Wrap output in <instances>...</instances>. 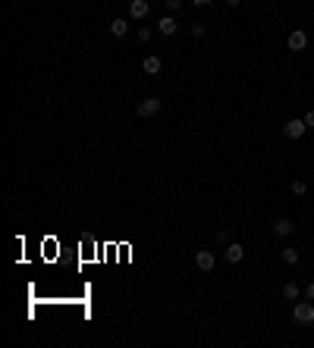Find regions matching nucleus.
Wrapping results in <instances>:
<instances>
[{
	"instance_id": "obj_1",
	"label": "nucleus",
	"mask_w": 314,
	"mask_h": 348,
	"mask_svg": "<svg viewBox=\"0 0 314 348\" xmlns=\"http://www.w3.org/2000/svg\"><path fill=\"white\" fill-rule=\"evenodd\" d=\"M292 317H296L298 323H311V320H314V304H311V298H308V301H298L296 311H292Z\"/></svg>"
},
{
	"instance_id": "obj_10",
	"label": "nucleus",
	"mask_w": 314,
	"mask_h": 348,
	"mask_svg": "<svg viewBox=\"0 0 314 348\" xmlns=\"http://www.w3.org/2000/svg\"><path fill=\"white\" fill-rule=\"evenodd\" d=\"M160 66H164V63H160V57H145L142 69L148 72V76H157V72H160Z\"/></svg>"
},
{
	"instance_id": "obj_15",
	"label": "nucleus",
	"mask_w": 314,
	"mask_h": 348,
	"mask_svg": "<svg viewBox=\"0 0 314 348\" xmlns=\"http://www.w3.org/2000/svg\"><path fill=\"white\" fill-rule=\"evenodd\" d=\"M214 238H217V245H230V236H226V229H217V232H214Z\"/></svg>"
},
{
	"instance_id": "obj_22",
	"label": "nucleus",
	"mask_w": 314,
	"mask_h": 348,
	"mask_svg": "<svg viewBox=\"0 0 314 348\" xmlns=\"http://www.w3.org/2000/svg\"><path fill=\"white\" fill-rule=\"evenodd\" d=\"M226 3H230V6H239V3H242V0H226Z\"/></svg>"
},
{
	"instance_id": "obj_7",
	"label": "nucleus",
	"mask_w": 314,
	"mask_h": 348,
	"mask_svg": "<svg viewBox=\"0 0 314 348\" xmlns=\"http://www.w3.org/2000/svg\"><path fill=\"white\" fill-rule=\"evenodd\" d=\"M226 260H230V264H239V260H242L245 257V248H242V245H239V242H230V245H226Z\"/></svg>"
},
{
	"instance_id": "obj_3",
	"label": "nucleus",
	"mask_w": 314,
	"mask_h": 348,
	"mask_svg": "<svg viewBox=\"0 0 314 348\" xmlns=\"http://www.w3.org/2000/svg\"><path fill=\"white\" fill-rule=\"evenodd\" d=\"M157 110H160V100L157 97H145V100H138V104H135L138 116H154Z\"/></svg>"
},
{
	"instance_id": "obj_13",
	"label": "nucleus",
	"mask_w": 314,
	"mask_h": 348,
	"mask_svg": "<svg viewBox=\"0 0 314 348\" xmlns=\"http://www.w3.org/2000/svg\"><path fill=\"white\" fill-rule=\"evenodd\" d=\"M283 260L286 264H298V251L296 248H283Z\"/></svg>"
},
{
	"instance_id": "obj_4",
	"label": "nucleus",
	"mask_w": 314,
	"mask_h": 348,
	"mask_svg": "<svg viewBox=\"0 0 314 348\" xmlns=\"http://www.w3.org/2000/svg\"><path fill=\"white\" fill-rule=\"evenodd\" d=\"M286 44H289V50H296V53H298V50H305V47H308V35H305L302 29H296L289 38H286Z\"/></svg>"
},
{
	"instance_id": "obj_21",
	"label": "nucleus",
	"mask_w": 314,
	"mask_h": 348,
	"mask_svg": "<svg viewBox=\"0 0 314 348\" xmlns=\"http://www.w3.org/2000/svg\"><path fill=\"white\" fill-rule=\"evenodd\" d=\"M211 3V0H195V6H208Z\"/></svg>"
},
{
	"instance_id": "obj_6",
	"label": "nucleus",
	"mask_w": 314,
	"mask_h": 348,
	"mask_svg": "<svg viewBox=\"0 0 314 348\" xmlns=\"http://www.w3.org/2000/svg\"><path fill=\"white\" fill-rule=\"evenodd\" d=\"M292 229H296V223H292V220L289 217H277V220H273V232H277V236H292Z\"/></svg>"
},
{
	"instance_id": "obj_16",
	"label": "nucleus",
	"mask_w": 314,
	"mask_h": 348,
	"mask_svg": "<svg viewBox=\"0 0 314 348\" xmlns=\"http://www.w3.org/2000/svg\"><path fill=\"white\" fill-rule=\"evenodd\" d=\"M305 191H308V185H305V182H292V195H298V198H302Z\"/></svg>"
},
{
	"instance_id": "obj_12",
	"label": "nucleus",
	"mask_w": 314,
	"mask_h": 348,
	"mask_svg": "<svg viewBox=\"0 0 314 348\" xmlns=\"http://www.w3.org/2000/svg\"><path fill=\"white\" fill-rule=\"evenodd\" d=\"M283 298L286 301H298V285L296 283H286L283 285Z\"/></svg>"
},
{
	"instance_id": "obj_17",
	"label": "nucleus",
	"mask_w": 314,
	"mask_h": 348,
	"mask_svg": "<svg viewBox=\"0 0 314 348\" xmlns=\"http://www.w3.org/2000/svg\"><path fill=\"white\" fill-rule=\"evenodd\" d=\"M138 41L148 44V41H151V29H145V25H142V29H138Z\"/></svg>"
},
{
	"instance_id": "obj_11",
	"label": "nucleus",
	"mask_w": 314,
	"mask_h": 348,
	"mask_svg": "<svg viewBox=\"0 0 314 348\" xmlns=\"http://www.w3.org/2000/svg\"><path fill=\"white\" fill-rule=\"evenodd\" d=\"M126 32H129V22H126V19H113L110 22V35L113 38H123Z\"/></svg>"
},
{
	"instance_id": "obj_2",
	"label": "nucleus",
	"mask_w": 314,
	"mask_h": 348,
	"mask_svg": "<svg viewBox=\"0 0 314 348\" xmlns=\"http://www.w3.org/2000/svg\"><path fill=\"white\" fill-rule=\"evenodd\" d=\"M305 132H308V126H305V119H289V123L283 126V135H286V138H296V142H298V138L305 135Z\"/></svg>"
},
{
	"instance_id": "obj_9",
	"label": "nucleus",
	"mask_w": 314,
	"mask_h": 348,
	"mask_svg": "<svg viewBox=\"0 0 314 348\" xmlns=\"http://www.w3.org/2000/svg\"><path fill=\"white\" fill-rule=\"evenodd\" d=\"M176 29H179V22H176L173 16H164V19L157 22V32H160V35H173Z\"/></svg>"
},
{
	"instance_id": "obj_19",
	"label": "nucleus",
	"mask_w": 314,
	"mask_h": 348,
	"mask_svg": "<svg viewBox=\"0 0 314 348\" xmlns=\"http://www.w3.org/2000/svg\"><path fill=\"white\" fill-rule=\"evenodd\" d=\"M305 126H308V129L314 126V110H308V113H305Z\"/></svg>"
},
{
	"instance_id": "obj_5",
	"label": "nucleus",
	"mask_w": 314,
	"mask_h": 348,
	"mask_svg": "<svg viewBox=\"0 0 314 348\" xmlns=\"http://www.w3.org/2000/svg\"><path fill=\"white\" fill-rule=\"evenodd\" d=\"M214 264H217V260H214V254L211 251H195V267L201 273H211L214 270Z\"/></svg>"
},
{
	"instance_id": "obj_14",
	"label": "nucleus",
	"mask_w": 314,
	"mask_h": 348,
	"mask_svg": "<svg viewBox=\"0 0 314 348\" xmlns=\"http://www.w3.org/2000/svg\"><path fill=\"white\" fill-rule=\"evenodd\" d=\"M189 32H192V38H201V35H204V32H208V25H201V22H195V25H192V29H189Z\"/></svg>"
},
{
	"instance_id": "obj_18",
	"label": "nucleus",
	"mask_w": 314,
	"mask_h": 348,
	"mask_svg": "<svg viewBox=\"0 0 314 348\" xmlns=\"http://www.w3.org/2000/svg\"><path fill=\"white\" fill-rule=\"evenodd\" d=\"M182 3H185V0H166V6H170V10H182Z\"/></svg>"
},
{
	"instance_id": "obj_20",
	"label": "nucleus",
	"mask_w": 314,
	"mask_h": 348,
	"mask_svg": "<svg viewBox=\"0 0 314 348\" xmlns=\"http://www.w3.org/2000/svg\"><path fill=\"white\" fill-rule=\"evenodd\" d=\"M305 295H308V298L314 301V283H308V289H305Z\"/></svg>"
},
{
	"instance_id": "obj_8",
	"label": "nucleus",
	"mask_w": 314,
	"mask_h": 348,
	"mask_svg": "<svg viewBox=\"0 0 314 348\" xmlns=\"http://www.w3.org/2000/svg\"><path fill=\"white\" fill-rule=\"evenodd\" d=\"M129 16L132 19H145L148 16V0H129Z\"/></svg>"
}]
</instances>
